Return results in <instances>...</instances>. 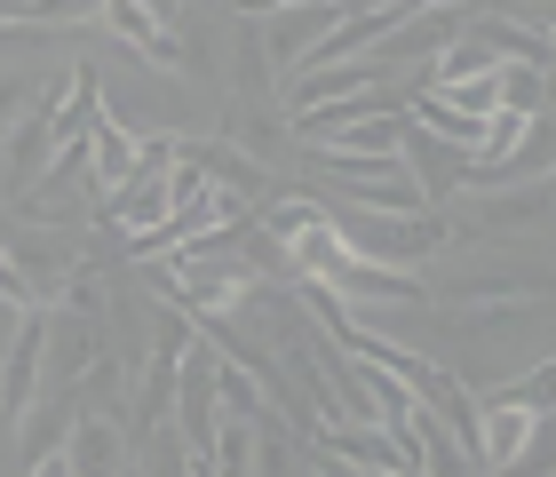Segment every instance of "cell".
<instances>
[{
	"label": "cell",
	"mask_w": 556,
	"mask_h": 477,
	"mask_svg": "<svg viewBox=\"0 0 556 477\" xmlns=\"http://www.w3.org/2000/svg\"><path fill=\"white\" fill-rule=\"evenodd\" d=\"M40 342H48V318L24 311L16 342H9V366H0V422H24V406H33V374H40Z\"/></svg>",
	"instance_id": "1"
},
{
	"label": "cell",
	"mask_w": 556,
	"mask_h": 477,
	"mask_svg": "<svg viewBox=\"0 0 556 477\" xmlns=\"http://www.w3.org/2000/svg\"><path fill=\"white\" fill-rule=\"evenodd\" d=\"M104 24H112V33H128V40L143 48V57H167V64L184 57V48H175V33L143 9V0H104Z\"/></svg>",
	"instance_id": "3"
},
{
	"label": "cell",
	"mask_w": 556,
	"mask_h": 477,
	"mask_svg": "<svg viewBox=\"0 0 556 477\" xmlns=\"http://www.w3.org/2000/svg\"><path fill=\"white\" fill-rule=\"evenodd\" d=\"M326 24H334V0H318V9H302V16H287V24H270L263 48H270L278 64H294V57H302V40H318Z\"/></svg>",
	"instance_id": "4"
},
{
	"label": "cell",
	"mask_w": 556,
	"mask_h": 477,
	"mask_svg": "<svg viewBox=\"0 0 556 477\" xmlns=\"http://www.w3.org/2000/svg\"><path fill=\"white\" fill-rule=\"evenodd\" d=\"M72 477H119V430L104 414H80V430H72V454H64Z\"/></svg>",
	"instance_id": "2"
}]
</instances>
